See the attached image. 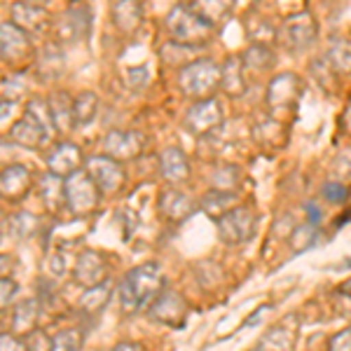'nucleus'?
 <instances>
[{
  "instance_id": "obj_44",
  "label": "nucleus",
  "mask_w": 351,
  "mask_h": 351,
  "mask_svg": "<svg viewBox=\"0 0 351 351\" xmlns=\"http://www.w3.org/2000/svg\"><path fill=\"white\" fill-rule=\"evenodd\" d=\"M267 311H271V304H263V307H260L258 311H253V314L248 316V321H246V324H243V328H251V326H256L258 321H260V316H263V314H267Z\"/></svg>"
},
{
  "instance_id": "obj_45",
  "label": "nucleus",
  "mask_w": 351,
  "mask_h": 351,
  "mask_svg": "<svg viewBox=\"0 0 351 351\" xmlns=\"http://www.w3.org/2000/svg\"><path fill=\"white\" fill-rule=\"evenodd\" d=\"M110 351H145V347L138 342H120V344H115Z\"/></svg>"
},
{
  "instance_id": "obj_35",
  "label": "nucleus",
  "mask_w": 351,
  "mask_h": 351,
  "mask_svg": "<svg viewBox=\"0 0 351 351\" xmlns=\"http://www.w3.org/2000/svg\"><path fill=\"white\" fill-rule=\"evenodd\" d=\"M316 234H319V228L316 225H304V228H298L295 234H293V248L300 253V251H307L316 243Z\"/></svg>"
},
{
  "instance_id": "obj_38",
  "label": "nucleus",
  "mask_w": 351,
  "mask_h": 351,
  "mask_svg": "<svg viewBox=\"0 0 351 351\" xmlns=\"http://www.w3.org/2000/svg\"><path fill=\"white\" fill-rule=\"evenodd\" d=\"M321 195H324L330 204H342L349 199V190L344 188L342 183H335V180H332V183H326L324 188H321Z\"/></svg>"
},
{
  "instance_id": "obj_48",
  "label": "nucleus",
  "mask_w": 351,
  "mask_h": 351,
  "mask_svg": "<svg viewBox=\"0 0 351 351\" xmlns=\"http://www.w3.org/2000/svg\"><path fill=\"white\" fill-rule=\"evenodd\" d=\"M347 127H349V132H351V108L347 110Z\"/></svg>"
},
{
  "instance_id": "obj_43",
  "label": "nucleus",
  "mask_w": 351,
  "mask_h": 351,
  "mask_svg": "<svg viewBox=\"0 0 351 351\" xmlns=\"http://www.w3.org/2000/svg\"><path fill=\"white\" fill-rule=\"evenodd\" d=\"M14 258L3 256L0 253V279H12V271H14Z\"/></svg>"
},
{
  "instance_id": "obj_27",
  "label": "nucleus",
  "mask_w": 351,
  "mask_h": 351,
  "mask_svg": "<svg viewBox=\"0 0 351 351\" xmlns=\"http://www.w3.org/2000/svg\"><path fill=\"white\" fill-rule=\"evenodd\" d=\"M112 19L124 33H134L143 21V8L138 3H117L112 5Z\"/></svg>"
},
{
  "instance_id": "obj_10",
  "label": "nucleus",
  "mask_w": 351,
  "mask_h": 351,
  "mask_svg": "<svg viewBox=\"0 0 351 351\" xmlns=\"http://www.w3.org/2000/svg\"><path fill=\"white\" fill-rule=\"evenodd\" d=\"M36 183V173L26 164H8L0 169V197L10 204H19L28 197Z\"/></svg>"
},
{
  "instance_id": "obj_28",
  "label": "nucleus",
  "mask_w": 351,
  "mask_h": 351,
  "mask_svg": "<svg viewBox=\"0 0 351 351\" xmlns=\"http://www.w3.org/2000/svg\"><path fill=\"white\" fill-rule=\"evenodd\" d=\"M96 110H99V99L94 92H80L73 96V122L75 127H84V124L94 122Z\"/></svg>"
},
{
  "instance_id": "obj_42",
  "label": "nucleus",
  "mask_w": 351,
  "mask_h": 351,
  "mask_svg": "<svg viewBox=\"0 0 351 351\" xmlns=\"http://www.w3.org/2000/svg\"><path fill=\"white\" fill-rule=\"evenodd\" d=\"M0 351H28L26 339L12 335V332H0Z\"/></svg>"
},
{
  "instance_id": "obj_36",
  "label": "nucleus",
  "mask_w": 351,
  "mask_h": 351,
  "mask_svg": "<svg viewBox=\"0 0 351 351\" xmlns=\"http://www.w3.org/2000/svg\"><path fill=\"white\" fill-rule=\"evenodd\" d=\"M190 5L208 21V24H216L220 16L230 10V5H218V3H190Z\"/></svg>"
},
{
  "instance_id": "obj_3",
  "label": "nucleus",
  "mask_w": 351,
  "mask_h": 351,
  "mask_svg": "<svg viewBox=\"0 0 351 351\" xmlns=\"http://www.w3.org/2000/svg\"><path fill=\"white\" fill-rule=\"evenodd\" d=\"M167 28L176 38V43L197 47L199 43H206L213 33V24H208L192 5H173L167 14Z\"/></svg>"
},
{
  "instance_id": "obj_46",
  "label": "nucleus",
  "mask_w": 351,
  "mask_h": 351,
  "mask_svg": "<svg viewBox=\"0 0 351 351\" xmlns=\"http://www.w3.org/2000/svg\"><path fill=\"white\" fill-rule=\"evenodd\" d=\"M339 291H342L344 293V295H351V279L347 281V284H344L342 288H339Z\"/></svg>"
},
{
  "instance_id": "obj_1",
  "label": "nucleus",
  "mask_w": 351,
  "mask_h": 351,
  "mask_svg": "<svg viewBox=\"0 0 351 351\" xmlns=\"http://www.w3.org/2000/svg\"><path fill=\"white\" fill-rule=\"evenodd\" d=\"M167 288L164 269L157 263L136 265L127 271L117 284V302L124 314H138L148 309L160 293Z\"/></svg>"
},
{
  "instance_id": "obj_4",
  "label": "nucleus",
  "mask_w": 351,
  "mask_h": 351,
  "mask_svg": "<svg viewBox=\"0 0 351 351\" xmlns=\"http://www.w3.org/2000/svg\"><path fill=\"white\" fill-rule=\"evenodd\" d=\"M36 45L33 36L19 28L12 21L0 24V59L14 68H24L31 61H36Z\"/></svg>"
},
{
  "instance_id": "obj_47",
  "label": "nucleus",
  "mask_w": 351,
  "mask_h": 351,
  "mask_svg": "<svg viewBox=\"0 0 351 351\" xmlns=\"http://www.w3.org/2000/svg\"><path fill=\"white\" fill-rule=\"evenodd\" d=\"M3 232H5V216L0 213V239H3Z\"/></svg>"
},
{
  "instance_id": "obj_18",
  "label": "nucleus",
  "mask_w": 351,
  "mask_h": 351,
  "mask_svg": "<svg viewBox=\"0 0 351 351\" xmlns=\"http://www.w3.org/2000/svg\"><path fill=\"white\" fill-rule=\"evenodd\" d=\"M157 206H160L162 218L171 220V223H180V220L190 218L192 213H195L197 204L188 192H183L178 188H169L160 195V204H157Z\"/></svg>"
},
{
  "instance_id": "obj_8",
  "label": "nucleus",
  "mask_w": 351,
  "mask_h": 351,
  "mask_svg": "<svg viewBox=\"0 0 351 351\" xmlns=\"http://www.w3.org/2000/svg\"><path fill=\"white\" fill-rule=\"evenodd\" d=\"M145 136L134 129H110L104 136V155L115 162H132L143 152Z\"/></svg>"
},
{
  "instance_id": "obj_22",
  "label": "nucleus",
  "mask_w": 351,
  "mask_h": 351,
  "mask_svg": "<svg viewBox=\"0 0 351 351\" xmlns=\"http://www.w3.org/2000/svg\"><path fill=\"white\" fill-rule=\"evenodd\" d=\"M298 94H300V80L295 75H291V73H284V75L271 80L267 101L274 108H291L295 104Z\"/></svg>"
},
{
  "instance_id": "obj_26",
  "label": "nucleus",
  "mask_w": 351,
  "mask_h": 351,
  "mask_svg": "<svg viewBox=\"0 0 351 351\" xmlns=\"http://www.w3.org/2000/svg\"><path fill=\"white\" fill-rule=\"evenodd\" d=\"M237 202V192H223V190H208L206 195L202 197V208L213 218L225 216L228 211L234 208Z\"/></svg>"
},
{
  "instance_id": "obj_34",
  "label": "nucleus",
  "mask_w": 351,
  "mask_h": 351,
  "mask_svg": "<svg viewBox=\"0 0 351 351\" xmlns=\"http://www.w3.org/2000/svg\"><path fill=\"white\" fill-rule=\"evenodd\" d=\"M220 87L230 94H237L243 89V77H241V64L239 59H230L223 64V84Z\"/></svg>"
},
{
  "instance_id": "obj_25",
  "label": "nucleus",
  "mask_w": 351,
  "mask_h": 351,
  "mask_svg": "<svg viewBox=\"0 0 351 351\" xmlns=\"http://www.w3.org/2000/svg\"><path fill=\"white\" fill-rule=\"evenodd\" d=\"M49 104V112H52V122H54V129L56 134H66L68 129L75 127L73 122V99L64 92L59 94H52L47 99Z\"/></svg>"
},
{
  "instance_id": "obj_15",
  "label": "nucleus",
  "mask_w": 351,
  "mask_h": 351,
  "mask_svg": "<svg viewBox=\"0 0 351 351\" xmlns=\"http://www.w3.org/2000/svg\"><path fill=\"white\" fill-rule=\"evenodd\" d=\"M316 38V21L314 16L302 12L295 14L281 26V43L286 45L291 52H302L307 49Z\"/></svg>"
},
{
  "instance_id": "obj_23",
  "label": "nucleus",
  "mask_w": 351,
  "mask_h": 351,
  "mask_svg": "<svg viewBox=\"0 0 351 351\" xmlns=\"http://www.w3.org/2000/svg\"><path fill=\"white\" fill-rule=\"evenodd\" d=\"M117 288L112 286V281H104V284L94 286V288H84V293L80 295V300H77V307H80V311L84 316H96L101 314L106 307H108L112 293H115Z\"/></svg>"
},
{
  "instance_id": "obj_17",
  "label": "nucleus",
  "mask_w": 351,
  "mask_h": 351,
  "mask_svg": "<svg viewBox=\"0 0 351 351\" xmlns=\"http://www.w3.org/2000/svg\"><path fill=\"white\" fill-rule=\"evenodd\" d=\"M38 321H40V300H21L10 311V332L16 337H28L38 330Z\"/></svg>"
},
{
  "instance_id": "obj_29",
  "label": "nucleus",
  "mask_w": 351,
  "mask_h": 351,
  "mask_svg": "<svg viewBox=\"0 0 351 351\" xmlns=\"http://www.w3.org/2000/svg\"><path fill=\"white\" fill-rule=\"evenodd\" d=\"M24 117H28V120H33L40 129H45V132L49 134V138H52V136L56 134L54 122H52V112H49L47 99H40V96H33V99L26 104V108H24Z\"/></svg>"
},
{
  "instance_id": "obj_40",
  "label": "nucleus",
  "mask_w": 351,
  "mask_h": 351,
  "mask_svg": "<svg viewBox=\"0 0 351 351\" xmlns=\"http://www.w3.org/2000/svg\"><path fill=\"white\" fill-rule=\"evenodd\" d=\"M49 344H52V337H47L43 330H36L26 337V349L28 351H49Z\"/></svg>"
},
{
  "instance_id": "obj_2",
  "label": "nucleus",
  "mask_w": 351,
  "mask_h": 351,
  "mask_svg": "<svg viewBox=\"0 0 351 351\" xmlns=\"http://www.w3.org/2000/svg\"><path fill=\"white\" fill-rule=\"evenodd\" d=\"M223 84V66L213 59H195L178 73V87L197 101L213 99Z\"/></svg>"
},
{
  "instance_id": "obj_11",
  "label": "nucleus",
  "mask_w": 351,
  "mask_h": 351,
  "mask_svg": "<svg viewBox=\"0 0 351 351\" xmlns=\"http://www.w3.org/2000/svg\"><path fill=\"white\" fill-rule=\"evenodd\" d=\"M220 122H223V106L213 96V99H204L190 106L188 112H185L183 127L195 136H206L216 127H220Z\"/></svg>"
},
{
  "instance_id": "obj_12",
  "label": "nucleus",
  "mask_w": 351,
  "mask_h": 351,
  "mask_svg": "<svg viewBox=\"0 0 351 351\" xmlns=\"http://www.w3.org/2000/svg\"><path fill=\"white\" fill-rule=\"evenodd\" d=\"M84 167H87L89 178L94 180L101 192H117L127 183V173H124L122 164L106 155H92L84 162Z\"/></svg>"
},
{
  "instance_id": "obj_6",
  "label": "nucleus",
  "mask_w": 351,
  "mask_h": 351,
  "mask_svg": "<svg viewBox=\"0 0 351 351\" xmlns=\"http://www.w3.org/2000/svg\"><path fill=\"white\" fill-rule=\"evenodd\" d=\"M64 183H66V208L71 216L82 218L96 211V206L101 202V190L96 188V183L89 178L87 171L73 173Z\"/></svg>"
},
{
  "instance_id": "obj_9",
  "label": "nucleus",
  "mask_w": 351,
  "mask_h": 351,
  "mask_svg": "<svg viewBox=\"0 0 351 351\" xmlns=\"http://www.w3.org/2000/svg\"><path fill=\"white\" fill-rule=\"evenodd\" d=\"M110 267H108V258L101 251L87 248V251L77 253L75 265H73V279L77 286L82 288H94L104 281L110 279Z\"/></svg>"
},
{
  "instance_id": "obj_19",
  "label": "nucleus",
  "mask_w": 351,
  "mask_h": 351,
  "mask_svg": "<svg viewBox=\"0 0 351 351\" xmlns=\"http://www.w3.org/2000/svg\"><path fill=\"white\" fill-rule=\"evenodd\" d=\"M38 192H40L43 206L47 208L52 216H59L61 211L66 208V183L64 178L52 173H43L38 178Z\"/></svg>"
},
{
  "instance_id": "obj_32",
  "label": "nucleus",
  "mask_w": 351,
  "mask_h": 351,
  "mask_svg": "<svg viewBox=\"0 0 351 351\" xmlns=\"http://www.w3.org/2000/svg\"><path fill=\"white\" fill-rule=\"evenodd\" d=\"M36 64L45 77H54V75H59V71L64 68V56H61L56 45H47L40 52V56L36 59Z\"/></svg>"
},
{
  "instance_id": "obj_21",
  "label": "nucleus",
  "mask_w": 351,
  "mask_h": 351,
  "mask_svg": "<svg viewBox=\"0 0 351 351\" xmlns=\"http://www.w3.org/2000/svg\"><path fill=\"white\" fill-rule=\"evenodd\" d=\"M10 141L16 145H21V148L38 150L49 141V134L38 127L33 120H28V117L21 115V120H16L12 127H10Z\"/></svg>"
},
{
  "instance_id": "obj_20",
  "label": "nucleus",
  "mask_w": 351,
  "mask_h": 351,
  "mask_svg": "<svg viewBox=\"0 0 351 351\" xmlns=\"http://www.w3.org/2000/svg\"><path fill=\"white\" fill-rule=\"evenodd\" d=\"M160 173L167 183H185L190 178V162L180 148H164L160 152Z\"/></svg>"
},
{
  "instance_id": "obj_7",
  "label": "nucleus",
  "mask_w": 351,
  "mask_h": 351,
  "mask_svg": "<svg viewBox=\"0 0 351 351\" xmlns=\"http://www.w3.org/2000/svg\"><path fill=\"white\" fill-rule=\"evenodd\" d=\"M188 311H190V304L183 293L173 291V288H164L160 295L152 300L150 307L145 309V314H148V319L155 321V324L178 328L188 319Z\"/></svg>"
},
{
  "instance_id": "obj_16",
  "label": "nucleus",
  "mask_w": 351,
  "mask_h": 351,
  "mask_svg": "<svg viewBox=\"0 0 351 351\" xmlns=\"http://www.w3.org/2000/svg\"><path fill=\"white\" fill-rule=\"evenodd\" d=\"M12 24L24 28L26 33H47L52 28V14L40 3H14Z\"/></svg>"
},
{
  "instance_id": "obj_24",
  "label": "nucleus",
  "mask_w": 351,
  "mask_h": 351,
  "mask_svg": "<svg viewBox=\"0 0 351 351\" xmlns=\"http://www.w3.org/2000/svg\"><path fill=\"white\" fill-rule=\"evenodd\" d=\"M253 351H295V330L286 324L271 326L256 342Z\"/></svg>"
},
{
  "instance_id": "obj_41",
  "label": "nucleus",
  "mask_w": 351,
  "mask_h": 351,
  "mask_svg": "<svg viewBox=\"0 0 351 351\" xmlns=\"http://www.w3.org/2000/svg\"><path fill=\"white\" fill-rule=\"evenodd\" d=\"M16 291H19V286H16L14 279H0V311L8 307L10 302H12V298L16 295Z\"/></svg>"
},
{
  "instance_id": "obj_13",
  "label": "nucleus",
  "mask_w": 351,
  "mask_h": 351,
  "mask_svg": "<svg viewBox=\"0 0 351 351\" xmlns=\"http://www.w3.org/2000/svg\"><path fill=\"white\" fill-rule=\"evenodd\" d=\"M45 162H47L49 173L66 180V178H71L73 173L82 171V164L87 160H84L80 145L71 143V141H61V143H54L52 148H49Z\"/></svg>"
},
{
  "instance_id": "obj_39",
  "label": "nucleus",
  "mask_w": 351,
  "mask_h": 351,
  "mask_svg": "<svg viewBox=\"0 0 351 351\" xmlns=\"http://www.w3.org/2000/svg\"><path fill=\"white\" fill-rule=\"evenodd\" d=\"M36 225H38V218L31 216V213H19L14 220H12V230L16 232L19 237H28L36 232Z\"/></svg>"
},
{
  "instance_id": "obj_14",
  "label": "nucleus",
  "mask_w": 351,
  "mask_h": 351,
  "mask_svg": "<svg viewBox=\"0 0 351 351\" xmlns=\"http://www.w3.org/2000/svg\"><path fill=\"white\" fill-rule=\"evenodd\" d=\"M59 40L64 43H80L92 33V8L82 3H75L61 14V21L56 24Z\"/></svg>"
},
{
  "instance_id": "obj_30",
  "label": "nucleus",
  "mask_w": 351,
  "mask_h": 351,
  "mask_svg": "<svg viewBox=\"0 0 351 351\" xmlns=\"http://www.w3.org/2000/svg\"><path fill=\"white\" fill-rule=\"evenodd\" d=\"M84 344V332L77 326H68L61 328L52 335V344L49 351H80Z\"/></svg>"
},
{
  "instance_id": "obj_5",
  "label": "nucleus",
  "mask_w": 351,
  "mask_h": 351,
  "mask_svg": "<svg viewBox=\"0 0 351 351\" xmlns=\"http://www.w3.org/2000/svg\"><path fill=\"white\" fill-rule=\"evenodd\" d=\"M256 228H258V213L248 204L234 206L232 211L218 218V234L230 246H239V243L251 241L253 234H256Z\"/></svg>"
},
{
  "instance_id": "obj_31",
  "label": "nucleus",
  "mask_w": 351,
  "mask_h": 351,
  "mask_svg": "<svg viewBox=\"0 0 351 351\" xmlns=\"http://www.w3.org/2000/svg\"><path fill=\"white\" fill-rule=\"evenodd\" d=\"M328 64L337 68L339 73L351 71V40L347 38H335L328 43Z\"/></svg>"
},
{
  "instance_id": "obj_37",
  "label": "nucleus",
  "mask_w": 351,
  "mask_h": 351,
  "mask_svg": "<svg viewBox=\"0 0 351 351\" xmlns=\"http://www.w3.org/2000/svg\"><path fill=\"white\" fill-rule=\"evenodd\" d=\"M326 351H351V326L332 332L326 344Z\"/></svg>"
},
{
  "instance_id": "obj_33",
  "label": "nucleus",
  "mask_w": 351,
  "mask_h": 351,
  "mask_svg": "<svg viewBox=\"0 0 351 351\" xmlns=\"http://www.w3.org/2000/svg\"><path fill=\"white\" fill-rule=\"evenodd\" d=\"M239 180H241L239 169L232 167V164H225V167H218V171H213V190L234 192Z\"/></svg>"
}]
</instances>
